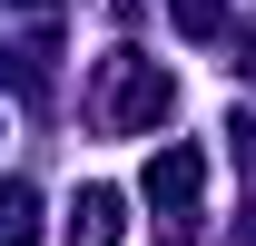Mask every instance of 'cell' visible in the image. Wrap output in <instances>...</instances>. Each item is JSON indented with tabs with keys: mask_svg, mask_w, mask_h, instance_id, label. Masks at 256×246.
I'll use <instances>...</instances> for the list:
<instances>
[{
	"mask_svg": "<svg viewBox=\"0 0 256 246\" xmlns=\"http://www.w3.org/2000/svg\"><path fill=\"white\" fill-rule=\"evenodd\" d=\"M89 118L108 128V138L158 128V118H168V69L138 60V50H108V60H98V98H89Z\"/></svg>",
	"mask_w": 256,
	"mask_h": 246,
	"instance_id": "6da1fadb",
	"label": "cell"
},
{
	"mask_svg": "<svg viewBox=\"0 0 256 246\" xmlns=\"http://www.w3.org/2000/svg\"><path fill=\"white\" fill-rule=\"evenodd\" d=\"M197 187H207V148H158V158H148V207L168 216V226H158L168 246H188V216H197Z\"/></svg>",
	"mask_w": 256,
	"mask_h": 246,
	"instance_id": "7a4b0ae2",
	"label": "cell"
},
{
	"mask_svg": "<svg viewBox=\"0 0 256 246\" xmlns=\"http://www.w3.org/2000/svg\"><path fill=\"white\" fill-rule=\"evenodd\" d=\"M128 236V197L118 187H79V207H69V246H118Z\"/></svg>",
	"mask_w": 256,
	"mask_h": 246,
	"instance_id": "3957f363",
	"label": "cell"
},
{
	"mask_svg": "<svg viewBox=\"0 0 256 246\" xmlns=\"http://www.w3.org/2000/svg\"><path fill=\"white\" fill-rule=\"evenodd\" d=\"M0 246H40V187L30 178L0 187Z\"/></svg>",
	"mask_w": 256,
	"mask_h": 246,
	"instance_id": "277c9868",
	"label": "cell"
},
{
	"mask_svg": "<svg viewBox=\"0 0 256 246\" xmlns=\"http://www.w3.org/2000/svg\"><path fill=\"white\" fill-rule=\"evenodd\" d=\"M168 20H178L188 40H217L226 30V0H168Z\"/></svg>",
	"mask_w": 256,
	"mask_h": 246,
	"instance_id": "5b68a950",
	"label": "cell"
},
{
	"mask_svg": "<svg viewBox=\"0 0 256 246\" xmlns=\"http://www.w3.org/2000/svg\"><path fill=\"white\" fill-rule=\"evenodd\" d=\"M236 69H246V79H256V20H246V40H236Z\"/></svg>",
	"mask_w": 256,
	"mask_h": 246,
	"instance_id": "8992f818",
	"label": "cell"
},
{
	"mask_svg": "<svg viewBox=\"0 0 256 246\" xmlns=\"http://www.w3.org/2000/svg\"><path fill=\"white\" fill-rule=\"evenodd\" d=\"M20 10H50V0H20Z\"/></svg>",
	"mask_w": 256,
	"mask_h": 246,
	"instance_id": "52a82bcc",
	"label": "cell"
}]
</instances>
